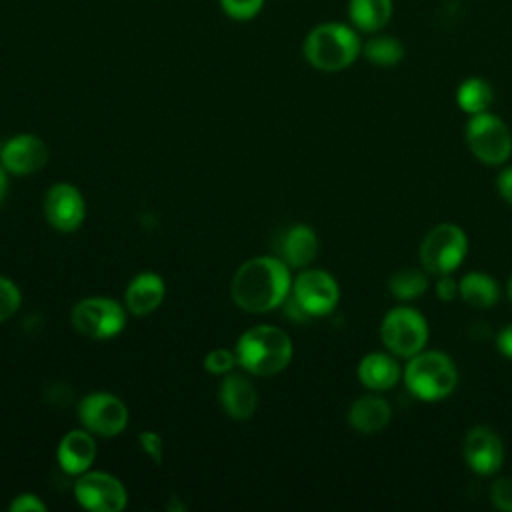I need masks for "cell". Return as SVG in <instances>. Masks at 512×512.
<instances>
[{"label":"cell","instance_id":"d4e9b609","mask_svg":"<svg viewBox=\"0 0 512 512\" xmlns=\"http://www.w3.org/2000/svg\"><path fill=\"white\" fill-rule=\"evenodd\" d=\"M362 54L374 66H394L402 60L404 48L394 36H374L362 46Z\"/></svg>","mask_w":512,"mask_h":512},{"label":"cell","instance_id":"8fae6325","mask_svg":"<svg viewBox=\"0 0 512 512\" xmlns=\"http://www.w3.org/2000/svg\"><path fill=\"white\" fill-rule=\"evenodd\" d=\"M74 496L92 512H120L126 506L122 482L106 472H82L74 484Z\"/></svg>","mask_w":512,"mask_h":512},{"label":"cell","instance_id":"7a4b0ae2","mask_svg":"<svg viewBox=\"0 0 512 512\" xmlns=\"http://www.w3.org/2000/svg\"><path fill=\"white\" fill-rule=\"evenodd\" d=\"M292 360V340L276 326H254L236 344V362L254 376L282 372Z\"/></svg>","mask_w":512,"mask_h":512},{"label":"cell","instance_id":"ffe728a7","mask_svg":"<svg viewBox=\"0 0 512 512\" xmlns=\"http://www.w3.org/2000/svg\"><path fill=\"white\" fill-rule=\"evenodd\" d=\"M316 252H318L316 232L306 224H294L282 236L280 254L288 266L304 268L316 258Z\"/></svg>","mask_w":512,"mask_h":512},{"label":"cell","instance_id":"603a6c76","mask_svg":"<svg viewBox=\"0 0 512 512\" xmlns=\"http://www.w3.org/2000/svg\"><path fill=\"white\" fill-rule=\"evenodd\" d=\"M428 272L424 268H400L388 278V290L396 300L408 302L428 290Z\"/></svg>","mask_w":512,"mask_h":512},{"label":"cell","instance_id":"cb8c5ba5","mask_svg":"<svg viewBox=\"0 0 512 512\" xmlns=\"http://www.w3.org/2000/svg\"><path fill=\"white\" fill-rule=\"evenodd\" d=\"M492 88L484 78H466L456 90L458 108L466 114H480L486 112L492 104Z\"/></svg>","mask_w":512,"mask_h":512},{"label":"cell","instance_id":"d590c367","mask_svg":"<svg viewBox=\"0 0 512 512\" xmlns=\"http://www.w3.org/2000/svg\"><path fill=\"white\" fill-rule=\"evenodd\" d=\"M506 292H508V298L512 300V276H510V280H508V286H506Z\"/></svg>","mask_w":512,"mask_h":512},{"label":"cell","instance_id":"6da1fadb","mask_svg":"<svg viewBox=\"0 0 512 512\" xmlns=\"http://www.w3.org/2000/svg\"><path fill=\"white\" fill-rule=\"evenodd\" d=\"M292 292L288 264L274 256H256L246 260L230 284L232 300L246 312L262 314L278 308Z\"/></svg>","mask_w":512,"mask_h":512},{"label":"cell","instance_id":"e0dca14e","mask_svg":"<svg viewBox=\"0 0 512 512\" xmlns=\"http://www.w3.org/2000/svg\"><path fill=\"white\" fill-rule=\"evenodd\" d=\"M256 390L242 374L228 372L220 384V404L224 412L234 420H248L256 410Z\"/></svg>","mask_w":512,"mask_h":512},{"label":"cell","instance_id":"4dcf8cb0","mask_svg":"<svg viewBox=\"0 0 512 512\" xmlns=\"http://www.w3.org/2000/svg\"><path fill=\"white\" fill-rule=\"evenodd\" d=\"M8 508L12 512H44L46 504L34 494H18Z\"/></svg>","mask_w":512,"mask_h":512},{"label":"cell","instance_id":"ba28073f","mask_svg":"<svg viewBox=\"0 0 512 512\" xmlns=\"http://www.w3.org/2000/svg\"><path fill=\"white\" fill-rule=\"evenodd\" d=\"M72 326L88 338L106 340L122 332L126 316L122 306L112 298H84L72 310Z\"/></svg>","mask_w":512,"mask_h":512},{"label":"cell","instance_id":"5bb4252c","mask_svg":"<svg viewBox=\"0 0 512 512\" xmlns=\"http://www.w3.org/2000/svg\"><path fill=\"white\" fill-rule=\"evenodd\" d=\"M0 160L4 170L18 176H26L44 168L48 160V148L38 136L20 134L10 138L0 148Z\"/></svg>","mask_w":512,"mask_h":512},{"label":"cell","instance_id":"277c9868","mask_svg":"<svg viewBox=\"0 0 512 512\" xmlns=\"http://www.w3.org/2000/svg\"><path fill=\"white\" fill-rule=\"evenodd\" d=\"M362 44L358 34L340 22H326L310 30L304 40L306 60L322 72H338L348 68L358 54Z\"/></svg>","mask_w":512,"mask_h":512},{"label":"cell","instance_id":"5b68a950","mask_svg":"<svg viewBox=\"0 0 512 512\" xmlns=\"http://www.w3.org/2000/svg\"><path fill=\"white\" fill-rule=\"evenodd\" d=\"M380 340L390 354L408 360L426 348L428 322L416 308L396 306L380 322Z\"/></svg>","mask_w":512,"mask_h":512},{"label":"cell","instance_id":"30bf717a","mask_svg":"<svg viewBox=\"0 0 512 512\" xmlns=\"http://www.w3.org/2000/svg\"><path fill=\"white\" fill-rule=\"evenodd\" d=\"M80 422L96 436H118L128 424V410L124 402L106 392H94L80 402Z\"/></svg>","mask_w":512,"mask_h":512},{"label":"cell","instance_id":"44dd1931","mask_svg":"<svg viewBox=\"0 0 512 512\" xmlns=\"http://www.w3.org/2000/svg\"><path fill=\"white\" fill-rule=\"evenodd\" d=\"M458 296L472 308H492L498 302V282L486 272H468L458 282Z\"/></svg>","mask_w":512,"mask_h":512},{"label":"cell","instance_id":"7402d4cb","mask_svg":"<svg viewBox=\"0 0 512 512\" xmlns=\"http://www.w3.org/2000/svg\"><path fill=\"white\" fill-rule=\"evenodd\" d=\"M348 16L362 32L382 30L392 16V0H350Z\"/></svg>","mask_w":512,"mask_h":512},{"label":"cell","instance_id":"4316f807","mask_svg":"<svg viewBox=\"0 0 512 512\" xmlns=\"http://www.w3.org/2000/svg\"><path fill=\"white\" fill-rule=\"evenodd\" d=\"M234 364H236V354L230 352L228 348L210 350L204 358V368L210 374H228V372H232Z\"/></svg>","mask_w":512,"mask_h":512},{"label":"cell","instance_id":"d6a6232c","mask_svg":"<svg viewBox=\"0 0 512 512\" xmlns=\"http://www.w3.org/2000/svg\"><path fill=\"white\" fill-rule=\"evenodd\" d=\"M496 188L500 192V196L504 198V202H508L512 206V166L504 168L498 178H496Z\"/></svg>","mask_w":512,"mask_h":512},{"label":"cell","instance_id":"7c38bea8","mask_svg":"<svg viewBox=\"0 0 512 512\" xmlns=\"http://www.w3.org/2000/svg\"><path fill=\"white\" fill-rule=\"evenodd\" d=\"M462 456L474 474L490 476L498 472L504 462L502 438L490 426H472L464 436Z\"/></svg>","mask_w":512,"mask_h":512},{"label":"cell","instance_id":"ac0fdd59","mask_svg":"<svg viewBox=\"0 0 512 512\" xmlns=\"http://www.w3.org/2000/svg\"><path fill=\"white\" fill-rule=\"evenodd\" d=\"M96 456V442L88 430H72L58 444V464L68 474H82Z\"/></svg>","mask_w":512,"mask_h":512},{"label":"cell","instance_id":"836d02e7","mask_svg":"<svg viewBox=\"0 0 512 512\" xmlns=\"http://www.w3.org/2000/svg\"><path fill=\"white\" fill-rule=\"evenodd\" d=\"M496 346L500 350V354L508 360H512V324L504 326L498 336H496Z\"/></svg>","mask_w":512,"mask_h":512},{"label":"cell","instance_id":"484cf974","mask_svg":"<svg viewBox=\"0 0 512 512\" xmlns=\"http://www.w3.org/2000/svg\"><path fill=\"white\" fill-rule=\"evenodd\" d=\"M20 300L22 296L18 286L12 280L0 276V322L8 320L18 310Z\"/></svg>","mask_w":512,"mask_h":512},{"label":"cell","instance_id":"9c48e42d","mask_svg":"<svg viewBox=\"0 0 512 512\" xmlns=\"http://www.w3.org/2000/svg\"><path fill=\"white\" fill-rule=\"evenodd\" d=\"M290 298L308 318L326 316L336 308L340 300V288L334 276L326 270H304L292 282Z\"/></svg>","mask_w":512,"mask_h":512},{"label":"cell","instance_id":"f1b7e54d","mask_svg":"<svg viewBox=\"0 0 512 512\" xmlns=\"http://www.w3.org/2000/svg\"><path fill=\"white\" fill-rule=\"evenodd\" d=\"M490 502L502 512H512V478H498L492 482Z\"/></svg>","mask_w":512,"mask_h":512},{"label":"cell","instance_id":"3957f363","mask_svg":"<svg viewBox=\"0 0 512 512\" xmlns=\"http://www.w3.org/2000/svg\"><path fill=\"white\" fill-rule=\"evenodd\" d=\"M406 388L424 402H438L450 396L458 384L454 360L440 350H420L402 372Z\"/></svg>","mask_w":512,"mask_h":512},{"label":"cell","instance_id":"9a60e30c","mask_svg":"<svg viewBox=\"0 0 512 512\" xmlns=\"http://www.w3.org/2000/svg\"><path fill=\"white\" fill-rule=\"evenodd\" d=\"M348 424L360 434H376L392 420L390 404L376 394H364L356 398L348 408Z\"/></svg>","mask_w":512,"mask_h":512},{"label":"cell","instance_id":"4fadbf2b","mask_svg":"<svg viewBox=\"0 0 512 512\" xmlns=\"http://www.w3.org/2000/svg\"><path fill=\"white\" fill-rule=\"evenodd\" d=\"M44 214L52 228L60 232H74L86 218V204L82 194L72 184H54L44 198Z\"/></svg>","mask_w":512,"mask_h":512},{"label":"cell","instance_id":"f546056e","mask_svg":"<svg viewBox=\"0 0 512 512\" xmlns=\"http://www.w3.org/2000/svg\"><path fill=\"white\" fill-rule=\"evenodd\" d=\"M140 444H142L144 452H146L156 464H162L164 444H162V438H160L156 432H150V430L140 432Z\"/></svg>","mask_w":512,"mask_h":512},{"label":"cell","instance_id":"e575fe53","mask_svg":"<svg viewBox=\"0 0 512 512\" xmlns=\"http://www.w3.org/2000/svg\"><path fill=\"white\" fill-rule=\"evenodd\" d=\"M6 192H8V178H6V172L0 168V204L6 198Z\"/></svg>","mask_w":512,"mask_h":512},{"label":"cell","instance_id":"1f68e13d","mask_svg":"<svg viewBox=\"0 0 512 512\" xmlns=\"http://www.w3.org/2000/svg\"><path fill=\"white\" fill-rule=\"evenodd\" d=\"M436 296L442 302H452L458 296V282L450 274H440L436 280Z\"/></svg>","mask_w":512,"mask_h":512},{"label":"cell","instance_id":"d6986e66","mask_svg":"<svg viewBox=\"0 0 512 512\" xmlns=\"http://www.w3.org/2000/svg\"><path fill=\"white\" fill-rule=\"evenodd\" d=\"M164 280L154 272L138 274L126 288V306L136 316L154 312L164 300Z\"/></svg>","mask_w":512,"mask_h":512},{"label":"cell","instance_id":"2e32d148","mask_svg":"<svg viewBox=\"0 0 512 512\" xmlns=\"http://www.w3.org/2000/svg\"><path fill=\"white\" fill-rule=\"evenodd\" d=\"M402 376L396 356L390 352H370L358 364V380L364 388L374 392L390 390Z\"/></svg>","mask_w":512,"mask_h":512},{"label":"cell","instance_id":"8992f818","mask_svg":"<svg viewBox=\"0 0 512 512\" xmlns=\"http://www.w3.org/2000/svg\"><path fill=\"white\" fill-rule=\"evenodd\" d=\"M468 238L466 232L450 222L438 224L426 232L420 242V264L432 274H450L454 272L466 258Z\"/></svg>","mask_w":512,"mask_h":512},{"label":"cell","instance_id":"52a82bcc","mask_svg":"<svg viewBox=\"0 0 512 512\" xmlns=\"http://www.w3.org/2000/svg\"><path fill=\"white\" fill-rule=\"evenodd\" d=\"M466 144L480 162L500 166L512 154V132L502 118L486 110L470 116L466 124Z\"/></svg>","mask_w":512,"mask_h":512},{"label":"cell","instance_id":"83f0119b","mask_svg":"<svg viewBox=\"0 0 512 512\" xmlns=\"http://www.w3.org/2000/svg\"><path fill=\"white\" fill-rule=\"evenodd\" d=\"M220 4L230 18L250 20L262 10L264 0H220Z\"/></svg>","mask_w":512,"mask_h":512}]
</instances>
